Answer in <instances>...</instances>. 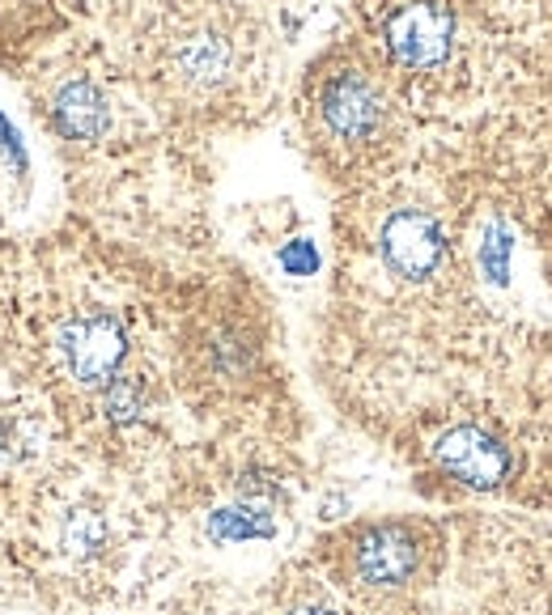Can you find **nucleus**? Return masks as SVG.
<instances>
[{
  "label": "nucleus",
  "instance_id": "obj_1",
  "mask_svg": "<svg viewBox=\"0 0 552 615\" xmlns=\"http://www.w3.org/2000/svg\"><path fill=\"white\" fill-rule=\"evenodd\" d=\"M302 123L311 149L327 166L361 174L395 154L404 94L370 47H332L307 73Z\"/></svg>",
  "mask_w": 552,
  "mask_h": 615
},
{
  "label": "nucleus",
  "instance_id": "obj_2",
  "mask_svg": "<svg viewBox=\"0 0 552 615\" xmlns=\"http://www.w3.org/2000/svg\"><path fill=\"white\" fill-rule=\"evenodd\" d=\"M260 51V31L230 0H179L154 43V85L188 111L230 107Z\"/></svg>",
  "mask_w": 552,
  "mask_h": 615
},
{
  "label": "nucleus",
  "instance_id": "obj_3",
  "mask_svg": "<svg viewBox=\"0 0 552 615\" xmlns=\"http://www.w3.org/2000/svg\"><path fill=\"white\" fill-rule=\"evenodd\" d=\"M434 462L468 493H502L514 475V446L489 424L459 421L434 437Z\"/></svg>",
  "mask_w": 552,
  "mask_h": 615
},
{
  "label": "nucleus",
  "instance_id": "obj_4",
  "mask_svg": "<svg viewBox=\"0 0 552 615\" xmlns=\"http://www.w3.org/2000/svg\"><path fill=\"white\" fill-rule=\"evenodd\" d=\"M430 543L412 522H374L353 539V577L370 590H404L425 569Z\"/></svg>",
  "mask_w": 552,
  "mask_h": 615
},
{
  "label": "nucleus",
  "instance_id": "obj_5",
  "mask_svg": "<svg viewBox=\"0 0 552 615\" xmlns=\"http://www.w3.org/2000/svg\"><path fill=\"white\" fill-rule=\"evenodd\" d=\"M60 352L73 370V378L81 386H94L103 390L107 383H116L123 374V361H128V327L119 323L116 314L107 310H89L77 314L60 327Z\"/></svg>",
  "mask_w": 552,
  "mask_h": 615
},
{
  "label": "nucleus",
  "instance_id": "obj_6",
  "mask_svg": "<svg viewBox=\"0 0 552 615\" xmlns=\"http://www.w3.org/2000/svg\"><path fill=\"white\" fill-rule=\"evenodd\" d=\"M51 128L64 141L94 145L116 128V102L107 98V89L89 77H69L56 85L51 94Z\"/></svg>",
  "mask_w": 552,
  "mask_h": 615
},
{
  "label": "nucleus",
  "instance_id": "obj_7",
  "mask_svg": "<svg viewBox=\"0 0 552 615\" xmlns=\"http://www.w3.org/2000/svg\"><path fill=\"white\" fill-rule=\"evenodd\" d=\"M103 408H107V421L111 424H136L145 412H149L145 378H136V374H119L116 383L103 386Z\"/></svg>",
  "mask_w": 552,
  "mask_h": 615
},
{
  "label": "nucleus",
  "instance_id": "obj_8",
  "mask_svg": "<svg viewBox=\"0 0 552 615\" xmlns=\"http://www.w3.org/2000/svg\"><path fill=\"white\" fill-rule=\"evenodd\" d=\"M208 535L217 539V543L273 535V522H268V514H260L255 505H251V509H221V514H213V522H208Z\"/></svg>",
  "mask_w": 552,
  "mask_h": 615
},
{
  "label": "nucleus",
  "instance_id": "obj_9",
  "mask_svg": "<svg viewBox=\"0 0 552 615\" xmlns=\"http://www.w3.org/2000/svg\"><path fill=\"white\" fill-rule=\"evenodd\" d=\"M107 543V522L98 518V514H73L69 518V527H64V547L73 552V556H94L98 547Z\"/></svg>",
  "mask_w": 552,
  "mask_h": 615
},
{
  "label": "nucleus",
  "instance_id": "obj_10",
  "mask_svg": "<svg viewBox=\"0 0 552 615\" xmlns=\"http://www.w3.org/2000/svg\"><path fill=\"white\" fill-rule=\"evenodd\" d=\"M280 264L289 272H298V276H311L319 268V251L311 242H293L289 251H280Z\"/></svg>",
  "mask_w": 552,
  "mask_h": 615
},
{
  "label": "nucleus",
  "instance_id": "obj_11",
  "mask_svg": "<svg viewBox=\"0 0 552 615\" xmlns=\"http://www.w3.org/2000/svg\"><path fill=\"white\" fill-rule=\"evenodd\" d=\"M0 154H4V161H17V170H26V149L17 145V132L9 128L4 116H0Z\"/></svg>",
  "mask_w": 552,
  "mask_h": 615
},
{
  "label": "nucleus",
  "instance_id": "obj_12",
  "mask_svg": "<svg viewBox=\"0 0 552 615\" xmlns=\"http://www.w3.org/2000/svg\"><path fill=\"white\" fill-rule=\"evenodd\" d=\"M285 615H340V612H332V607H323V603H298V607H289Z\"/></svg>",
  "mask_w": 552,
  "mask_h": 615
}]
</instances>
